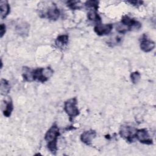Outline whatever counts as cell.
Here are the masks:
<instances>
[{"instance_id":"cell-20","label":"cell","mask_w":156,"mask_h":156,"mask_svg":"<svg viewBox=\"0 0 156 156\" xmlns=\"http://www.w3.org/2000/svg\"><path fill=\"white\" fill-rule=\"evenodd\" d=\"M6 32V26L4 24L2 23L1 24L0 26V37L2 38V37L4 35Z\"/></svg>"},{"instance_id":"cell-16","label":"cell","mask_w":156,"mask_h":156,"mask_svg":"<svg viewBox=\"0 0 156 156\" xmlns=\"http://www.w3.org/2000/svg\"><path fill=\"white\" fill-rule=\"evenodd\" d=\"M87 18L90 21H93L100 23L101 21V18L99 14L97 13V11L94 10H90L87 13Z\"/></svg>"},{"instance_id":"cell-4","label":"cell","mask_w":156,"mask_h":156,"mask_svg":"<svg viewBox=\"0 0 156 156\" xmlns=\"http://www.w3.org/2000/svg\"><path fill=\"white\" fill-rule=\"evenodd\" d=\"M77 105V99L76 97L69 99L64 102V110L69 116V120L71 121H72L73 118H76L80 113Z\"/></svg>"},{"instance_id":"cell-9","label":"cell","mask_w":156,"mask_h":156,"mask_svg":"<svg viewBox=\"0 0 156 156\" xmlns=\"http://www.w3.org/2000/svg\"><path fill=\"white\" fill-rule=\"evenodd\" d=\"M140 47L143 51L149 52L152 51L155 48V43L147 38V36L144 34L140 40Z\"/></svg>"},{"instance_id":"cell-7","label":"cell","mask_w":156,"mask_h":156,"mask_svg":"<svg viewBox=\"0 0 156 156\" xmlns=\"http://www.w3.org/2000/svg\"><path fill=\"white\" fill-rule=\"evenodd\" d=\"M113 29L112 24L98 23L94 27V31L99 36H104L109 34Z\"/></svg>"},{"instance_id":"cell-17","label":"cell","mask_w":156,"mask_h":156,"mask_svg":"<svg viewBox=\"0 0 156 156\" xmlns=\"http://www.w3.org/2000/svg\"><path fill=\"white\" fill-rule=\"evenodd\" d=\"M84 4L87 8L93 9L95 11H98V10L99 1H95V0L87 1L85 2Z\"/></svg>"},{"instance_id":"cell-14","label":"cell","mask_w":156,"mask_h":156,"mask_svg":"<svg viewBox=\"0 0 156 156\" xmlns=\"http://www.w3.org/2000/svg\"><path fill=\"white\" fill-rule=\"evenodd\" d=\"M69 37L68 35H60L58 36L55 41L56 46L58 48H63L68 43Z\"/></svg>"},{"instance_id":"cell-8","label":"cell","mask_w":156,"mask_h":156,"mask_svg":"<svg viewBox=\"0 0 156 156\" xmlns=\"http://www.w3.org/2000/svg\"><path fill=\"white\" fill-rule=\"evenodd\" d=\"M30 30V25L24 21H19L15 25L16 32L22 37L27 36Z\"/></svg>"},{"instance_id":"cell-13","label":"cell","mask_w":156,"mask_h":156,"mask_svg":"<svg viewBox=\"0 0 156 156\" xmlns=\"http://www.w3.org/2000/svg\"><path fill=\"white\" fill-rule=\"evenodd\" d=\"M1 18L2 20L5 18L10 12V7L7 1L2 0L0 2Z\"/></svg>"},{"instance_id":"cell-15","label":"cell","mask_w":156,"mask_h":156,"mask_svg":"<svg viewBox=\"0 0 156 156\" xmlns=\"http://www.w3.org/2000/svg\"><path fill=\"white\" fill-rule=\"evenodd\" d=\"M0 91L2 95H7L10 91V85L8 80L4 79H1L0 83Z\"/></svg>"},{"instance_id":"cell-3","label":"cell","mask_w":156,"mask_h":156,"mask_svg":"<svg viewBox=\"0 0 156 156\" xmlns=\"http://www.w3.org/2000/svg\"><path fill=\"white\" fill-rule=\"evenodd\" d=\"M141 27V24L137 20L130 18L128 15H124L120 23L116 27V30L120 34H125L126 32L132 30L133 29H138Z\"/></svg>"},{"instance_id":"cell-19","label":"cell","mask_w":156,"mask_h":156,"mask_svg":"<svg viewBox=\"0 0 156 156\" xmlns=\"http://www.w3.org/2000/svg\"><path fill=\"white\" fill-rule=\"evenodd\" d=\"M80 1H69L66 2V4L68 7H69L70 9L73 10L76 9H80L81 8L80 5H79Z\"/></svg>"},{"instance_id":"cell-2","label":"cell","mask_w":156,"mask_h":156,"mask_svg":"<svg viewBox=\"0 0 156 156\" xmlns=\"http://www.w3.org/2000/svg\"><path fill=\"white\" fill-rule=\"evenodd\" d=\"M60 135V130L58 126L56 124H54L48 130L44 135V140L47 143V147L48 150L54 155L57 151V139Z\"/></svg>"},{"instance_id":"cell-12","label":"cell","mask_w":156,"mask_h":156,"mask_svg":"<svg viewBox=\"0 0 156 156\" xmlns=\"http://www.w3.org/2000/svg\"><path fill=\"white\" fill-rule=\"evenodd\" d=\"M4 108L2 110V113L4 116L9 118L10 116L12 111L13 110V105L12 100L10 97H7L4 100Z\"/></svg>"},{"instance_id":"cell-10","label":"cell","mask_w":156,"mask_h":156,"mask_svg":"<svg viewBox=\"0 0 156 156\" xmlns=\"http://www.w3.org/2000/svg\"><path fill=\"white\" fill-rule=\"evenodd\" d=\"M96 136V132L94 130H88L83 132L80 135V140L87 145H91L92 141Z\"/></svg>"},{"instance_id":"cell-1","label":"cell","mask_w":156,"mask_h":156,"mask_svg":"<svg viewBox=\"0 0 156 156\" xmlns=\"http://www.w3.org/2000/svg\"><path fill=\"white\" fill-rule=\"evenodd\" d=\"M54 74V71L50 67L38 68L31 69L24 66L23 68V77L27 82L38 81L41 83L46 82Z\"/></svg>"},{"instance_id":"cell-21","label":"cell","mask_w":156,"mask_h":156,"mask_svg":"<svg viewBox=\"0 0 156 156\" xmlns=\"http://www.w3.org/2000/svg\"><path fill=\"white\" fill-rule=\"evenodd\" d=\"M127 2L132 4L133 6L141 5L143 3V2L141 1H127Z\"/></svg>"},{"instance_id":"cell-5","label":"cell","mask_w":156,"mask_h":156,"mask_svg":"<svg viewBox=\"0 0 156 156\" xmlns=\"http://www.w3.org/2000/svg\"><path fill=\"white\" fill-rule=\"evenodd\" d=\"M136 129L130 126L122 125L121 126L119 129L120 136L125 139L127 141L133 142L134 138H135Z\"/></svg>"},{"instance_id":"cell-18","label":"cell","mask_w":156,"mask_h":156,"mask_svg":"<svg viewBox=\"0 0 156 156\" xmlns=\"http://www.w3.org/2000/svg\"><path fill=\"white\" fill-rule=\"evenodd\" d=\"M130 77V79H131L132 82L133 84H136L140 80L141 75H140V73L138 71H134V72L131 73Z\"/></svg>"},{"instance_id":"cell-6","label":"cell","mask_w":156,"mask_h":156,"mask_svg":"<svg viewBox=\"0 0 156 156\" xmlns=\"http://www.w3.org/2000/svg\"><path fill=\"white\" fill-rule=\"evenodd\" d=\"M135 136L143 144L147 145H151L153 144V140L146 129H136Z\"/></svg>"},{"instance_id":"cell-11","label":"cell","mask_w":156,"mask_h":156,"mask_svg":"<svg viewBox=\"0 0 156 156\" xmlns=\"http://www.w3.org/2000/svg\"><path fill=\"white\" fill-rule=\"evenodd\" d=\"M60 10L55 4H52L51 6L49 7L46 12V17L52 21H56L58 20L60 16Z\"/></svg>"}]
</instances>
